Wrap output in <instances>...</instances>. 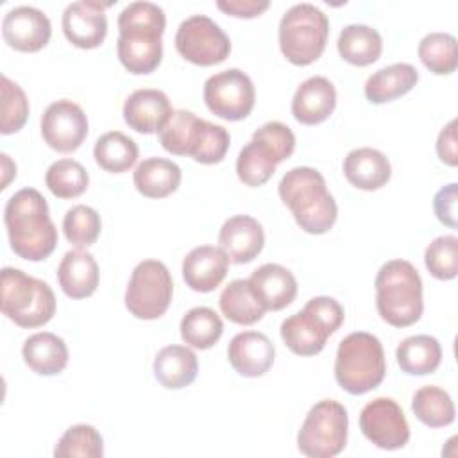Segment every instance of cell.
<instances>
[{
    "label": "cell",
    "instance_id": "35",
    "mask_svg": "<svg viewBox=\"0 0 458 458\" xmlns=\"http://www.w3.org/2000/svg\"><path fill=\"white\" fill-rule=\"evenodd\" d=\"M179 329L181 338L190 347L209 349L220 340L224 333V322L215 310L208 306H197L186 311Z\"/></svg>",
    "mask_w": 458,
    "mask_h": 458
},
{
    "label": "cell",
    "instance_id": "1",
    "mask_svg": "<svg viewBox=\"0 0 458 458\" xmlns=\"http://www.w3.org/2000/svg\"><path fill=\"white\" fill-rule=\"evenodd\" d=\"M165 11L152 2H132L118 16L116 52L123 68L134 75L154 72L163 57L161 36Z\"/></svg>",
    "mask_w": 458,
    "mask_h": 458
},
{
    "label": "cell",
    "instance_id": "42",
    "mask_svg": "<svg viewBox=\"0 0 458 458\" xmlns=\"http://www.w3.org/2000/svg\"><path fill=\"white\" fill-rule=\"evenodd\" d=\"M2 122H0V132L2 134H13L18 132L29 116V100L25 97V91L13 82L7 75H2Z\"/></svg>",
    "mask_w": 458,
    "mask_h": 458
},
{
    "label": "cell",
    "instance_id": "37",
    "mask_svg": "<svg viewBox=\"0 0 458 458\" xmlns=\"http://www.w3.org/2000/svg\"><path fill=\"white\" fill-rule=\"evenodd\" d=\"M419 57L422 64L435 75H449L456 70V38L447 32H429L419 43Z\"/></svg>",
    "mask_w": 458,
    "mask_h": 458
},
{
    "label": "cell",
    "instance_id": "8",
    "mask_svg": "<svg viewBox=\"0 0 458 458\" xmlns=\"http://www.w3.org/2000/svg\"><path fill=\"white\" fill-rule=\"evenodd\" d=\"M329 20L313 4L292 5L279 21V48L297 66L317 61L327 43Z\"/></svg>",
    "mask_w": 458,
    "mask_h": 458
},
{
    "label": "cell",
    "instance_id": "26",
    "mask_svg": "<svg viewBox=\"0 0 458 458\" xmlns=\"http://www.w3.org/2000/svg\"><path fill=\"white\" fill-rule=\"evenodd\" d=\"M23 361L39 376H55L68 365V347L54 333L43 331L30 335L21 347Z\"/></svg>",
    "mask_w": 458,
    "mask_h": 458
},
{
    "label": "cell",
    "instance_id": "38",
    "mask_svg": "<svg viewBox=\"0 0 458 458\" xmlns=\"http://www.w3.org/2000/svg\"><path fill=\"white\" fill-rule=\"evenodd\" d=\"M45 182L57 199H75L86 191L89 175L79 161L66 157L54 161L47 168Z\"/></svg>",
    "mask_w": 458,
    "mask_h": 458
},
{
    "label": "cell",
    "instance_id": "15",
    "mask_svg": "<svg viewBox=\"0 0 458 458\" xmlns=\"http://www.w3.org/2000/svg\"><path fill=\"white\" fill-rule=\"evenodd\" d=\"M111 4L97 0H81L70 4L63 13V32L66 39L77 48H97L107 34L106 9Z\"/></svg>",
    "mask_w": 458,
    "mask_h": 458
},
{
    "label": "cell",
    "instance_id": "11",
    "mask_svg": "<svg viewBox=\"0 0 458 458\" xmlns=\"http://www.w3.org/2000/svg\"><path fill=\"white\" fill-rule=\"evenodd\" d=\"M204 102L215 116L238 122L250 114L256 102V89L245 72L229 68L206 79Z\"/></svg>",
    "mask_w": 458,
    "mask_h": 458
},
{
    "label": "cell",
    "instance_id": "18",
    "mask_svg": "<svg viewBox=\"0 0 458 458\" xmlns=\"http://www.w3.org/2000/svg\"><path fill=\"white\" fill-rule=\"evenodd\" d=\"M218 243L229 261L243 265L250 263L261 252L265 233L256 218L249 215H234L220 227Z\"/></svg>",
    "mask_w": 458,
    "mask_h": 458
},
{
    "label": "cell",
    "instance_id": "16",
    "mask_svg": "<svg viewBox=\"0 0 458 458\" xmlns=\"http://www.w3.org/2000/svg\"><path fill=\"white\" fill-rule=\"evenodd\" d=\"M4 41L18 52H38L52 36L48 16L30 5H18L2 20Z\"/></svg>",
    "mask_w": 458,
    "mask_h": 458
},
{
    "label": "cell",
    "instance_id": "43",
    "mask_svg": "<svg viewBox=\"0 0 458 458\" xmlns=\"http://www.w3.org/2000/svg\"><path fill=\"white\" fill-rule=\"evenodd\" d=\"M252 138H258L268 143L281 161L290 157L295 148V134L288 125L281 122H267L258 131H254Z\"/></svg>",
    "mask_w": 458,
    "mask_h": 458
},
{
    "label": "cell",
    "instance_id": "41",
    "mask_svg": "<svg viewBox=\"0 0 458 458\" xmlns=\"http://www.w3.org/2000/svg\"><path fill=\"white\" fill-rule=\"evenodd\" d=\"M424 265L440 281L454 279L458 274V238L454 234L435 238L426 247Z\"/></svg>",
    "mask_w": 458,
    "mask_h": 458
},
{
    "label": "cell",
    "instance_id": "17",
    "mask_svg": "<svg viewBox=\"0 0 458 458\" xmlns=\"http://www.w3.org/2000/svg\"><path fill=\"white\" fill-rule=\"evenodd\" d=\"M231 367L243 377H259L274 363L276 349L270 338L258 331H243L233 336L227 347Z\"/></svg>",
    "mask_w": 458,
    "mask_h": 458
},
{
    "label": "cell",
    "instance_id": "3",
    "mask_svg": "<svg viewBox=\"0 0 458 458\" xmlns=\"http://www.w3.org/2000/svg\"><path fill=\"white\" fill-rule=\"evenodd\" d=\"M277 191L302 231L310 234H324L335 225L338 208L318 170L311 166H295L288 170L283 175Z\"/></svg>",
    "mask_w": 458,
    "mask_h": 458
},
{
    "label": "cell",
    "instance_id": "7",
    "mask_svg": "<svg viewBox=\"0 0 458 458\" xmlns=\"http://www.w3.org/2000/svg\"><path fill=\"white\" fill-rule=\"evenodd\" d=\"M344 308L333 297H313L301 311L283 320L281 338L293 354L315 356L344 324Z\"/></svg>",
    "mask_w": 458,
    "mask_h": 458
},
{
    "label": "cell",
    "instance_id": "46",
    "mask_svg": "<svg viewBox=\"0 0 458 458\" xmlns=\"http://www.w3.org/2000/svg\"><path fill=\"white\" fill-rule=\"evenodd\" d=\"M456 120H451L437 138V154L442 163L449 166H456L458 152H456V136H454Z\"/></svg>",
    "mask_w": 458,
    "mask_h": 458
},
{
    "label": "cell",
    "instance_id": "22",
    "mask_svg": "<svg viewBox=\"0 0 458 458\" xmlns=\"http://www.w3.org/2000/svg\"><path fill=\"white\" fill-rule=\"evenodd\" d=\"M336 106V89L322 75L306 79L292 98V114L304 125L322 123L331 116Z\"/></svg>",
    "mask_w": 458,
    "mask_h": 458
},
{
    "label": "cell",
    "instance_id": "30",
    "mask_svg": "<svg viewBox=\"0 0 458 458\" xmlns=\"http://www.w3.org/2000/svg\"><path fill=\"white\" fill-rule=\"evenodd\" d=\"M336 47L344 61L354 66H369L379 59L383 39L376 29L363 23H351L342 29Z\"/></svg>",
    "mask_w": 458,
    "mask_h": 458
},
{
    "label": "cell",
    "instance_id": "32",
    "mask_svg": "<svg viewBox=\"0 0 458 458\" xmlns=\"http://www.w3.org/2000/svg\"><path fill=\"white\" fill-rule=\"evenodd\" d=\"M281 163L277 154L263 140L252 138L238 154L236 174L238 179L250 186L258 188L265 184L276 172V166Z\"/></svg>",
    "mask_w": 458,
    "mask_h": 458
},
{
    "label": "cell",
    "instance_id": "34",
    "mask_svg": "<svg viewBox=\"0 0 458 458\" xmlns=\"http://www.w3.org/2000/svg\"><path fill=\"white\" fill-rule=\"evenodd\" d=\"M138 152L136 141L120 131L102 134L93 148L97 165L111 174H122L132 168L138 159Z\"/></svg>",
    "mask_w": 458,
    "mask_h": 458
},
{
    "label": "cell",
    "instance_id": "4",
    "mask_svg": "<svg viewBox=\"0 0 458 458\" xmlns=\"http://www.w3.org/2000/svg\"><path fill=\"white\" fill-rule=\"evenodd\" d=\"M379 317L394 327L415 324L424 310L422 279L406 259L386 261L374 279Z\"/></svg>",
    "mask_w": 458,
    "mask_h": 458
},
{
    "label": "cell",
    "instance_id": "14",
    "mask_svg": "<svg viewBox=\"0 0 458 458\" xmlns=\"http://www.w3.org/2000/svg\"><path fill=\"white\" fill-rule=\"evenodd\" d=\"M41 136L50 148L61 154L77 150L88 136V118L82 107L68 98L52 102L41 116Z\"/></svg>",
    "mask_w": 458,
    "mask_h": 458
},
{
    "label": "cell",
    "instance_id": "2",
    "mask_svg": "<svg viewBox=\"0 0 458 458\" xmlns=\"http://www.w3.org/2000/svg\"><path fill=\"white\" fill-rule=\"evenodd\" d=\"M4 222L11 249L27 261L48 258L57 245V229L50 218L45 197L34 188H21L9 197Z\"/></svg>",
    "mask_w": 458,
    "mask_h": 458
},
{
    "label": "cell",
    "instance_id": "28",
    "mask_svg": "<svg viewBox=\"0 0 458 458\" xmlns=\"http://www.w3.org/2000/svg\"><path fill=\"white\" fill-rule=\"evenodd\" d=\"M419 81V72L410 63H394L374 72L365 82V97L372 104L392 102L406 95Z\"/></svg>",
    "mask_w": 458,
    "mask_h": 458
},
{
    "label": "cell",
    "instance_id": "36",
    "mask_svg": "<svg viewBox=\"0 0 458 458\" xmlns=\"http://www.w3.org/2000/svg\"><path fill=\"white\" fill-rule=\"evenodd\" d=\"M415 417L429 428H444L454 420V404L451 395L435 385L420 386L411 399Z\"/></svg>",
    "mask_w": 458,
    "mask_h": 458
},
{
    "label": "cell",
    "instance_id": "21",
    "mask_svg": "<svg viewBox=\"0 0 458 458\" xmlns=\"http://www.w3.org/2000/svg\"><path fill=\"white\" fill-rule=\"evenodd\" d=\"M247 281L265 311H279L292 304L297 295L295 276L277 263H265L258 267Z\"/></svg>",
    "mask_w": 458,
    "mask_h": 458
},
{
    "label": "cell",
    "instance_id": "20",
    "mask_svg": "<svg viewBox=\"0 0 458 458\" xmlns=\"http://www.w3.org/2000/svg\"><path fill=\"white\" fill-rule=\"evenodd\" d=\"M229 258L220 247L200 245L191 249L182 259V277L186 284L200 293L213 292L225 279Z\"/></svg>",
    "mask_w": 458,
    "mask_h": 458
},
{
    "label": "cell",
    "instance_id": "24",
    "mask_svg": "<svg viewBox=\"0 0 458 458\" xmlns=\"http://www.w3.org/2000/svg\"><path fill=\"white\" fill-rule=\"evenodd\" d=\"M208 120L199 118L195 113L177 109L170 114L165 125L157 131L163 148L175 156L195 157Z\"/></svg>",
    "mask_w": 458,
    "mask_h": 458
},
{
    "label": "cell",
    "instance_id": "13",
    "mask_svg": "<svg viewBox=\"0 0 458 458\" xmlns=\"http://www.w3.org/2000/svg\"><path fill=\"white\" fill-rule=\"evenodd\" d=\"M360 429L379 449H401L410 440V426L403 408L390 397L367 403L360 413Z\"/></svg>",
    "mask_w": 458,
    "mask_h": 458
},
{
    "label": "cell",
    "instance_id": "44",
    "mask_svg": "<svg viewBox=\"0 0 458 458\" xmlns=\"http://www.w3.org/2000/svg\"><path fill=\"white\" fill-rule=\"evenodd\" d=\"M456 186H458L456 182H451L440 188L433 199V209L437 218L451 229L456 227V199H458Z\"/></svg>",
    "mask_w": 458,
    "mask_h": 458
},
{
    "label": "cell",
    "instance_id": "31",
    "mask_svg": "<svg viewBox=\"0 0 458 458\" xmlns=\"http://www.w3.org/2000/svg\"><path fill=\"white\" fill-rule=\"evenodd\" d=\"M397 365L411 376L431 374L442 361V347L435 336L415 335L404 338L395 349Z\"/></svg>",
    "mask_w": 458,
    "mask_h": 458
},
{
    "label": "cell",
    "instance_id": "25",
    "mask_svg": "<svg viewBox=\"0 0 458 458\" xmlns=\"http://www.w3.org/2000/svg\"><path fill=\"white\" fill-rule=\"evenodd\" d=\"M344 175L352 186L372 191L388 182L392 175V166L388 157L381 150L360 147L345 156Z\"/></svg>",
    "mask_w": 458,
    "mask_h": 458
},
{
    "label": "cell",
    "instance_id": "23",
    "mask_svg": "<svg viewBox=\"0 0 458 458\" xmlns=\"http://www.w3.org/2000/svg\"><path fill=\"white\" fill-rule=\"evenodd\" d=\"M98 265L93 254L82 249L68 250L57 267L59 286L72 299L93 295L98 286Z\"/></svg>",
    "mask_w": 458,
    "mask_h": 458
},
{
    "label": "cell",
    "instance_id": "40",
    "mask_svg": "<svg viewBox=\"0 0 458 458\" xmlns=\"http://www.w3.org/2000/svg\"><path fill=\"white\" fill-rule=\"evenodd\" d=\"M102 229L100 215L84 204H77L70 208L63 218V231L66 240L75 249L89 247L97 242Z\"/></svg>",
    "mask_w": 458,
    "mask_h": 458
},
{
    "label": "cell",
    "instance_id": "47",
    "mask_svg": "<svg viewBox=\"0 0 458 458\" xmlns=\"http://www.w3.org/2000/svg\"><path fill=\"white\" fill-rule=\"evenodd\" d=\"M2 170H4V181H2V190L7 188L11 177H16V165L9 159L7 154H2Z\"/></svg>",
    "mask_w": 458,
    "mask_h": 458
},
{
    "label": "cell",
    "instance_id": "12",
    "mask_svg": "<svg viewBox=\"0 0 458 458\" xmlns=\"http://www.w3.org/2000/svg\"><path fill=\"white\" fill-rule=\"evenodd\" d=\"M175 48L186 61L197 66H213L227 59L231 41L209 16L193 14L181 21L175 32Z\"/></svg>",
    "mask_w": 458,
    "mask_h": 458
},
{
    "label": "cell",
    "instance_id": "45",
    "mask_svg": "<svg viewBox=\"0 0 458 458\" xmlns=\"http://www.w3.org/2000/svg\"><path fill=\"white\" fill-rule=\"evenodd\" d=\"M270 5L268 0H218L216 7L236 18H256Z\"/></svg>",
    "mask_w": 458,
    "mask_h": 458
},
{
    "label": "cell",
    "instance_id": "29",
    "mask_svg": "<svg viewBox=\"0 0 458 458\" xmlns=\"http://www.w3.org/2000/svg\"><path fill=\"white\" fill-rule=\"evenodd\" d=\"M182 174L179 165L165 157L143 159L132 175L136 190L148 199H163L172 195L181 184Z\"/></svg>",
    "mask_w": 458,
    "mask_h": 458
},
{
    "label": "cell",
    "instance_id": "27",
    "mask_svg": "<svg viewBox=\"0 0 458 458\" xmlns=\"http://www.w3.org/2000/svg\"><path fill=\"white\" fill-rule=\"evenodd\" d=\"M154 377L168 390L191 385L199 372V361L186 345H166L154 358Z\"/></svg>",
    "mask_w": 458,
    "mask_h": 458
},
{
    "label": "cell",
    "instance_id": "33",
    "mask_svg": "<svg viewBox=\"0 0 458 458\" xmlns=\"http://www.w3.org/2000/svg\"><path fill=\"white\" fill-rule=\"evenodd\" d=\"M218 304L225 318L240 326L256 324L265 315V308L256 299L247 279L231 281L222 290Z\"/></svg>",
    "mask_w": 458,
    "mask_h": 458
},
{
    "label": "cell",
    "instance_id": "10",
    "mask_svg": "<svg viewBox=\"0 0 458 458\" xmlns=\"http://www.w3.org/2000/svg\"><path fill=\"white\" fill-rule=\"evenodd\" d=\"M174 295V281L165 263L157 259L140 261L125 290V308L141 320H156L168 310Z\"/></svg>",
    "mask_w": 458,
    "mask_h": 458
},
{
    "label": "cell",
    "instance_id": "6",
    "mask_svg": "<svg viewBox=\"0 0 458 458\" xmlns=\"http://www.w3.org/2000/svg\"><path fill=\"white\" fill-rule=\"evenodd\" d=\"M0 310L20 327H39L55 313L52 288L20 268L4 267L0 274Z\"/></svg>",
    "mask_w": 458,
    "mask_h": 458
},
{
    "label": "cell",
    "instance_id": "19",
    "mask_svg": "<svg viewBox=\"0 0 458 458\" xmlns=\"http://www.w3.org/2000/svg\"><path fill=\"white\" fill-rule=\"evenodd\" d=\"M174 113L165 91L141 88L132 91L123 104L125 123L141 134L157 132Z\"/></svg>",
    "mask_w": 458,
    "mask_h": 458
},
{
    "label": "cell",
    "instance_id": "9",
    "mask_svg": "<svg viewBox=\"0 0 458 458\" xmlns=\"http://www.w3.org/2000/svg\"><path fill=\"white\" fill-rule=\"evenodd\" d=\"M349 415L335 399H322L311 406L299 433L297 447L310 458H333L347 444Z\"/></svg>",
    "mask_w": 458,
    "mask_h": 458
},
{
    "label": "cell",
    "instance_id": "39",
    "mask_svg": "<svg viewBox=\"0 0 458 458\" xmlns=\"http://www.w3.org/2000/svg\"><path fill=\"white\" fill-rule=\"evenodd\" d=\"M55 458H100L104 456L102 435L89 424H75L64 431L54 449Z\"/></svg>",
    "mask_w": 458,
    "mask_h": 458
},
{
    "label": "cell",
    "instance_id": "5",
    "mask_svg": "<svg viewBox=\"0 0 458 458\" xmlns=\"http://www.w3.org/2000/svg\"><path fill=\"white\" fill-rule=\"evenodd\" d=\"M386 374L385 351L377 336L354 331L336 351L335 379L351 395H361L381 385Z\"/></svg>",
    "mask_w": 458,
    "mask_h": 458
}]
</instances>
